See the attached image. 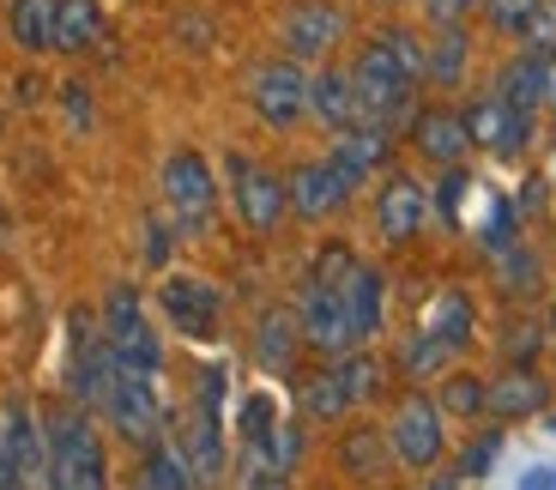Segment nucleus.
I'll use <instances>...</instances> for the list:
<instances>
[{"instance_id":"nucleus-1","label":"nucleus","mask_w":556,"mask_h":490,"mask_svg":"<svg viewBox=\"0 0 556 490\" xmlns=\"http://www.w3.org/2000/svg\"><path fill=\"white\" fill-rule=\"evenodd\" d=\"M42 442H49V490H110V461L85 412H49Z\"/></svg>"},{"instance_id":"nucleus-2","label":"nucleus","mask_w":556,"mask_h":490,"mask_svg":"<svg viewBox=\"0 0 556 490\" xmlns=\"http://www.w3.org/2000/svg\"><path fill=\"white\" fill-rule=\"evenodd\" d=\"M103 339H110L115 364L139 369V376H157V369H164V345H157L134 285H115L110 291V303H103Z\"/></svg>"},{"instance_id":"nucleus-3","label":"nucleus","mask_w":556,"mask_h":490,"mask_svg":"<svg viewBox=\"0 0 556 490\" xmlns=\"http://www.w3.org/2000/svg\"><path fill=\"white\" fill-rule=\"evenodd\" d=\"M351 85H357V110H363L369 127H393L405 110H412V79L400 73V61H393L381 42H369V49L357 55Z\"/></svg>"},{"instance_id":"nucleus-4","label":"nucleus","mask_w":556,"mask_h":490,"mask_svg":"<svg viewBox=\"0 0 556 490\" xmlns=\"http://www.w3.org/2000/svg\"><path fill=\"white\" fill-rule=\"evenodd\" d=\"M164 200L169 212H176V225L181 230H206L212 225V212H218V183H212V164L200 152H169L164 164Z\"/></svg>"},{"instance_id":"nucleus-5","label":"nucleus","mask_w":556,"mask_h":490,"mask_svg":"<svg viewBox=\"0 0 556 490\" xmlns=\"http://www.w3.org/2000/svg\"><path fill=\"white\" fill-rule=\"evenodd\" d=\"M388 449H393V461H405V466H435L442 461V449H447V436H442V406L435 400H424V393H412V400H400V412H393V424H388Z\"/></svg>"},{"instance_id":"nucleus-6","label":"nucleus","mask_w":556,"mask_h":490,"mask_svg":"<svg viewBox=\"0 0 556 490\" xmlns=\"http://www.w3.org/2000/svg\"><path fill=\"white\" fill-rule=\"evenodd\" d=\"M157 376H139V369L115 364L110 376V393H103V412H110L115 436H127V442H139V449H152L157 436Z\"/></svg>"},{"instance_id":"nucleus-7","label":"nucleus","mask_w":556,"mask_h":490,"mask_svg":"<svg viewBox=\"0 0 556 490\" xmlns=\"http://www.w3.org/2000/svg\"><path fill=\"white\" fill-rule=\"evenodd\" d=\"M303 339L315 351H327V357H345V351H357V327H351V309H345V291L339 285H303Z\"/></svg>"},{"instance_id":"nucleus-8","label":"nucleus","mask_w":556,"mask_h":490,"mask_svg":"<svg viewBox=\"0 0 556 490\" xmlns=\"http://www.w3.org/2000/svg\"><path fill=\"white\" fill-rule=\"evenodd\" d=\"M249 103H254V115H261V122H273V127L303 122V115H308V79H303V67H296V61H266V67H254Z\"/></svg>"},{"instance_id":"nucleus-9","label":"nucleus","mask_w":556,"mask_h":490,"mask_svg":"<svg viewBox=\"0 0 556 490\" xmlns=\"http://www.w3.org/2000/svg\"><path fill=\"white\" fill-rule=\"evenodd\" d=\"M218 388H224V376H218V369H212V376H206V393H200V412H194V418H188V430H181V466L194 473V485H218V478H224Z\"/></svg>"},{"instance_id":"nucleus-10","label":"nucleus","mask_w":556,"mask_h":490,"mask_svg":"<svg viewBox=\"0 0 556 490\" xmlns=\"http://www.w3.org/2000/svg\"><path fill=\"white\" fill-rule=\"evenodd\" d=\"M110 376H115V351L103 339V327H91V315H73V364H67V381H73V400L79 406H103L110 393Z\"/></svg>"},{"instance_id":"nucleus-11","label":"nucleus","mask_w":556,"mask_h":490,"mask_svg":"<svg viewBox=\"0 0 556 490\" xmlns=\"http://www.w3.org/2000/svg\"><path fill=\"white\" fill-rule=\"evenodd\" d=\"M230 200H237L242 225H254V230H273L278 218H285V206H291L285 176L261 169L254 158H230Z\"/></svg>"},{"instance_id":"nucleus-12","label":"nucleus","mask_w":556,"mask_h":490,"mask_svg":"<svg viewBox=\"0 0 556 490\" xmlns=\"http://www.w3.org/2000/svg\"><path fill=\"white\" fill-rule=\"evenodd\" d=\"M285 194H291V212H303V218H333V212L345 206L351 194H357V183H351V176L333 164V158H327V164L291 169Z\"/></svg>"},{"instance_id":"nucleus-13","label":"nucleus","mask_w":556,"mask_h":490,"mask_svg":"<svg viewBox=\"0 0 556 490\" xmlns=\"http://www.w3.org/2000/svg\"><path fill=\"white\" fill-rule=\"evenodd\" d=\"M466 134H472V146H484V152L515 158L520 146H527L532 122H527V110H515V103L496 91V98H478L472 110H466Z\"/></svg>"},{"instance_id":"nucleus-14","label":"nucleus","mask_w":556,"mask_h":490,"mask_svg":"<svg viewBox=\"0 0 556 490\" xmlns=\"http://www.w3.org/2000/svg\"><path fill=\"white\" fill-rule=\"evenodd\" d=\"M339 37H345V13L327 7V0H296L291 18H285V49H291V61H320Z\"/></svg>"},{"instance_id":"nucleus-15","label":"nucleus","mask_w":556,"mask_h":490,"mask_svg":"<svg viewBox=\"0 0 556 490\" xmlns=\"http://www.w3.org/2000/svg\"><path fill=\"white\" fill-rule=\"evenodd\" d=\"M424 218H430V194H424V183L417 176H388V188L376 194V225L388 242H412L417 230H424Z\"/></svg>"},{"instance_id":"nucleus-16","label":"nucleus","mask_w":556,"mask_h":490,"mask_svg":"<svg viewBox=\"0 0 556 490\" xmlns=\"http://www.w3.org/2000/svg\"><path fill=\"white\" fill-rule=\"evenodd\" d=\"M502 98L515 103V110H544V103H556V49L544 55V49H527V55H515L508 67H502Z\"/></svg>"},{"instance_id":"nucleus-17","label":"nucleus","mask_w":556,"mask_h":490,"mask_svg":"<svg viewBox=\"0 0 556 490\" xmlns=\"http://www.w3.org/2000/svg\"><path fill=\"white\" fill-rule=\"evenodd\" d=\"M164 315L181 327L188 339H212L218 334V291L206 279H164Z\"/></svg>"},{"instance_id":"nucleus-18","label":"nucleus","mask_w":556,"mask_h":490,"mask_svg":"<svg viewBox=\"0 0 556 490\" xmlns=\"http://www.w3.org/2000/svg\"><path fill=\"white\" fill-rule=\"evenodd\" d=\"M412 140H417V152H424V158H435V164H447V169L472 152L466 115H454V110H424V115H417V127H412Z\"/></svg>"},{"instance_id":"nucleus-19","label":"nucleus","mask_w":556,"mask_h":490,"mask_svg":"<svg viewBox=\"0 0 556 490\" xmlns=\"http://www.w3.org/2000/svg\"><path fill=\"white\" fill-rule=\"evenodd\" d=\"M308 110H315L320 122L333 127V134L357 127V122H363V110H357V85H351V73L327 67L320 79H308Z\"/></svg>"},{"instance_id":"nucleus-20","label":"nucleus","mask_w":556,"mask_h":490,"mask_svg":"<svg viewBox=\"0 0 556 490\" xmlns=\"http://www.w3.org/2000/svg\"><path fill=\"white\" fill-rule=\"evenodd\" d=\"M339 291H345V309H351V327H357V339H376L381 334V273L376 266H351L345 273V285H339Z\"/></svg>"},{"instance_id":"nucleus-21","label":"nucleus","mask_w":556,"mask_h":490,"mask_svg":"<svg viewBox=\"0 0 556 490\" xmlns=\"http://www.w3.org/2000/svg\"><path fill=\"white\" fill-rule=\"evenodd\" d=\"M333 164L345 169L351 183H363L376 164H388V127H369V122L345 127V134L333 140Z\"/></svg>"},{"instance_id":"nucleus-22","label":"nucleus","mask_w":556,"mask_h":490,"mask_svg":"<svg viewBox=\"0 0 556 490\" xmlns=\"http://www.w3.org/2000/svg\"><path fill=\"white\" fill-rule=\"evenodd\" d=\"M544 400H551V381L532 376V369H508L490 388V412L496 418H532V412H544Z\"/></svg>"},{"instance_id":"nucleus-23","label":"nucleus","mask_w":556,"mask_h":490,"mask_svg":"<svg viewBox=\"0 0 556 490\" xmlns=\"http://www.w3.org/2000/svg\"><path fill=\"white\" fill-rule=\"evenodd\" d=\"M103 37V7L98 0H61L55 7V49L61 55H85Z\"/></svg>"},{"instance_id":"nucleus-24","label":"nucleus","mask_w":556,"mask_h":490,"mask_svg":"<svg viewBox=\"0 0 556 490\" xmlns=\"http://www.w3.org/2000/svg\"><path fill=\"white\" fill-rule=\"evenodd\" d=\"M0 442L13 449V461H18V473H25V478H42V473H49V442L37 436V418H30L25 406L7 412V424H0Z\"/></svg>"},{"instance_id":"nucleus-25","label":"nucleus","mask_w":556,"mask_h":490,"mask_svg":"<svg viewBox=\"0 0 556 490\" xmlns=\"http://www.w3.org/2000/svg\"><path fill=\"white\" fill-rule=\"evenodd\" d=\"M55 7L61 0H13V37L18 49H30V55H49L55 49Z\"/></svg>"},{"instance_id":"nucleus-26","label":"nucleus","mask_w":556,"mask_h":490,"mask_svg":"<svg viewBox=\"0 0 556 490\" xmlns=\"http://www.w3.org/2000/svg\"><path fill=\"white\" fill-rule=\"evenodd\" d=\"M424 334L442 339L447 351L472 345V303H466L459 291H442V297L430 303V315H424Z\"/></svg>"},{"instance_id":"nucleus-27","label":"nucleus","mask_w":556,"mask_h":490,"mask_svg":"<svg viewBox=\"0 0 556 490\" xmlns=\"http://www.w3.org/2000/svg\"><path fill=\"white\" fill-rule=\"evenodd\" d=\"M296 339H303V322H296V315H285V309H273V315L261 322V345H254V351H261L266 369H291Z\"/></svg>"},{"instance_id":"nucleus-28","label":"nucleus","mask_w":556,"mask_h":490,"mask_svg":"<svg viewBox=\"0 0 556 490\" xmlns=\"http://www.w3.org/2000/svg\"><path fill=\"white\" fill-rule=\"evenodd\" d=\"M345 406H351V393H345V381H339V369L308 376V388H303V412H308V418L333 424V418H345Z\"/></svg>"},{"instance_id":"nucleus-29","label":"nucleus","mask_w":556,"mask_h":490,"mask_svg":"<svg viewBox=\"0 0 556 490\" xmlns=\"http://www.w3.org/2000/svg\"><path fill=\"white\" fill-rule=\"evenodd\" d=\"M139 490H194V473L181 466V454L152 449V454H146V466H139Z\"/></svg>"},{"instance_id":"nucleus-30","label":"nucleus","mask_w":556,"mask_h":490,"mask_svg":"<svg viewBox=\"0 0 556 490\" xmlns=\"http://www.w3.org/2000/svg\"><path fill=\"white\" fill-rule=\"evenodd\" d=\"M442 412H454V418H478V412H490V388L478 376H447L442 381Z\"/></svg>"},{"instance_id":"nucleus-31","label":"nucleus","mask_w":556,"mask_h":490,"mask_svg":"<svg viewBox=\"0 0 556 490\" xmlns=\"http://www.w3.org/2000/svg\"><path fill=\"white\" fill-rule=\"evenodd\" d=\"M345 466L357 478H376L381 466H388V436L381 430H357V436H345Z\"/></svg>"},{"instance_id":"nucleus-32","label":"nucleus","mask_w":556,"mask_h":490,"mask_svg":"<svg viewBox=\"0 0 556 490\" xmlns=\"http://www.w3.org/2000/svg\"><path fill=\"white\" fill-rule=\"evenodd\" d=\"M376 42H381V49H388L393 61H400V73H405V79H412V85L424 79V73H430V49H424V42H417L412 30H381Z\"/></svg>"},{"instance_id":"nucleus-33","label":"nucleus","mask_w":556,"mask_h":490,"mask_svg":"<svg viewBox=\"0 0 556 490\" xmlns=\"http://www.w3.org/2000/svg\"><path fill=\"white\" fill-rule=\"evenodd\" d=\"M339 381H345L351 400H376L381 393V364L363 357V351H345V357H339Z\"/></svg>"},{"instance_id":"nucleus-34","label":"nucleus","mask_w":556,"mask_h":490,"mask_svg":"<svg viewBox=\"0 0 556 490\" xmlns=\"http://www.w3.org/2000/svg\"><path fill=\"white\" fill-rule=\"evenodd\" d=\"M459 73H466V37H459V30H442V42L430 49V79L459 85Z\"/></svg>"},{"instance_id":"nucleus-35","label":"nucleus","mask_w":556,"mask_h":490,"mask_svg":"<svg viewBox=\"0 0 556 490\" xmlns=\"http://www.w3.org/2000/svg\"><path fill=\"white\" fill-rule=\"evenodd\" d=\"M520 42L551 55V49H556V0H539V7H532V18H527V30H520Z\"/></svg>"},{"instance_id":"nucleus-36","label":"nucleus","mask_w":556,"mask_h":490,"mask_svg":"<svg viewBox=\"0 0 556 490\" xmlns=\"http://www.w3.org/2000/svg\"><path fill=\"white\" fill-rule=\"evenodd\" d=\"M442 364H447V345H442V339L417 334L412 345H405V369H412V376H435Z\"/></svg>"},{"instance_id":"nucleus-37","label":"nucleus","mask_w":556,"mask_h":490,"mask_svg":"<svg viewBox=\"0 0 556 490\" xmlns=\"http://www.w3.org/2000/svg\"><path fill=\"white\" fill-rule=\"evenodd\" d=\"M532 7H539V0H484L490 25H496V30H508V37H520V30H527Z\"/></svg>"},{"instance_id":"nucleus-38","label":"nucleus","mask_w":556,"mask_h":490,"mask_svg":"<svg viewBox=\"0 0 556 490\" xmlns=\"http://www.w3.org/2000/svg\"><path fill=\"white\" fill-rule=\"evenodd\" d=\"M242 490H291V473H278L273 461H261V454H254L249 473H242Z\"/></svg>"},{"instance_id":"nucleus-39","label":"nucleus","mask_w":556,"mask_h":490,"mask_svg":"<svg viewBox=\"0 0 556 490\" xmlns=\"http://www.w3.org/2000/svg\"><path fill=\"white\" fill-rule=\"evenodd\" d=\"M146 261H152V266H164V261H169V230L157 225V218L146 225Z\"/></svg>"},{"instance_id":"nucleus-40","label":"nucleus","mask_w":556,"mask_h":490,"mask_svg":"<svg viewBox=\"0 0 556 490\" xmlns=\"http://www.w3.org/2000/svg\"><path fill=\"white\" fill-rule=\"evenodd\" d=\"M30 478L18 473V461H13V449H7V442H0V490H25Z\"/></svg>"},{"instance_id":"nucleus-41","label":"nucleus","mask_w":556,"mask_h":490,"mask_svg":"<svg viewBox=\"0 0 556 490\" xmlns=\"http://www.w3.org/2000/svg\"><path fill=\"white\" fill-rule=\"evenodd\" d=\"M472 7H484V0H430V13L442 18V25H454V18H466Z\"/></svg>"},{"instance_id":"nucleus-42","label":"nucleus","mask_w":556,"mask_h":490,"mask_svg":"<svg viewBox=\"0 0 556 490\" xmlns=\"http://www.w3.org/2000/svg\"><path fill=\"white\" fill-rule=\"evenodd\" d=\"M496 442H502V436H484V442H478V449L466 454V478H472V473H484V466L496 461Z\"/></svg>"},{"instance_id":"nucleus-43","label":"nucleus","mask_w":556,"mask_h":490,"mask_svg":"<svg viewBox=\"0 0 556 490\" xmlns=\"http://www.w3.org/2000/svg\"><path fill=\"white\" fill-rule=\"evenodd\" d=\"M527 490H556V473H527Z\"/></svg>"},{"instance_id":"nucleus-44","label":"nucleus","mask_w":556,"mask_h":490,"mask_svg":"<svg viewBox=\"0 0 556 490\" xmlns=\"http://www.w3.org/2000/svg\"><path fill=\"white\" fill-rule=\"evenodd\" d=\"M430 490H459V478H435V485Z\"/></svg>"},{"instance_id":"nucleus-45","label":"nucleus","mask_w":556,"mask_h":490,"mask_svg":"<svg viewBox=\"0 0 556 490\" xmlns=\"http://www.w3.org/2000/svg\"><path fill=\"white\" fill-rule=\"evenodd\" d=\"M551 334H556V309H551Z\"/></svg>"}]
</instances>
